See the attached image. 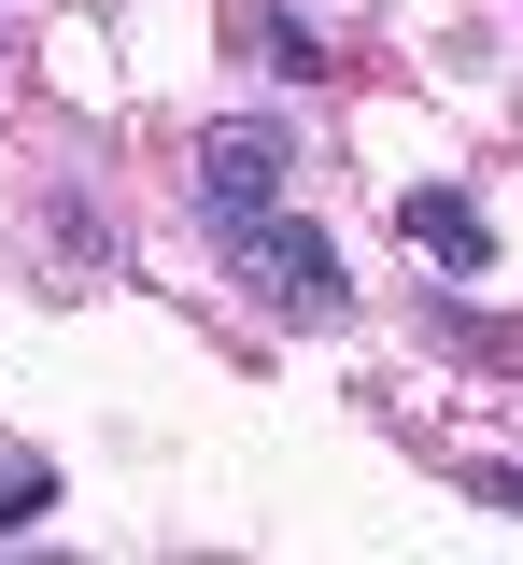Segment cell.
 <instances>
[{
  "instance_id": "3957f363",
  "label": "cell",
  "mask_w": 523,
  "mask_h": 565,
  "mask_svg": "<svg viewBox=\"0 0 523 565\" xmlns=\"http://www.w3.org/2000/svg\"><path fill=\"white\" fill-rule=\"evenodd\" d=\"M410 241H425V255H452V269H481V255H495L467 199H410Z\"/></svg>"
},
{
  "instance_id": "7a4b0ae2",
  "label": "cell",
  "mask_w": 523,
  "mask_h": 565,
  "mask_svg": "<svg viewBox=\"0 0 523 565\" xmlns=\"http://www.w3.org/2000/svg\"><path fill=\"white\" fill-rule=\"evenodd\" d=\"M199 199H213V226L284 212V128H213L199 141Z\"/></svg>"
},
{
  "instance_id": "277c9868",
  "label": "cell",
  "mask_w": 523,
  "mask_h": 565,
  "mask_svg": "<svg viewBox=\"0 0 523 565\" xmlns=\"http://www.w3.org/2000/svg\"><path fill=\"white\" fill-rule=\"evenodd\" d=\"M495 509H523V467H495Z\"/></svg>"
},
{
  "instance_id": "6da1fadb",
  "label": "cell",
  "mask_w": 523,
  "mask_h": 565,
  "mask_svg": "<svg viewBox=\"0 0 523 565\" xmlns=\"http://www.w3.org/2000/svg\"><path fill=\"white\" fill-rule=\"evenodd\" d=\"M226 269L255 282L269 311H340V241L298 226V212H241V226H226Z\"/></svg>"
}]
</instances>
